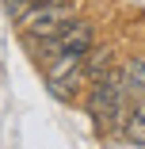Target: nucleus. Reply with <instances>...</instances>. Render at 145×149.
I'll use <instances>...</instances> for the list:
<instances>
[{"mask_svg":"<svg viewBox=\"0 0 145 149\" xmlns=\"http://www.w3.org/2000/svg\"><path fill=\"white\" fill-rule=\"evenodd\" d=\"M88 115L99 134H114L126 123V92H122V69H111L103 80L92 84L88 92Z\"/></svg>","mask_w":145,"mask_h":149,"instance_id":"nucleus-1","label":"nucleus"},{"mask_svg":"<svg viewBox=\"0 0 145 149\" xmlns=\"http://www.w3.org/2000/svg\"><path fill=\"white\" fill-rule=\"evenodd\" d=\"M73 19H76V0H42V4H35L31 12L19 19L23 42H42V38L57 35Z\"/></svg>","mask_w":145,"mask_h":149,"instance_id":"nucleus-2","label":"nucleus"},{"mask_svg":"<svg viewBox=\"0 0 145 149\" xmlns=\"http://www.w3.org/2000/svg\"><path fill=\"white\" fill-rule=\"evenodd\" d=\"M27 46L38 50L42 57L73 54V50H92V46H96V31H92L88 19H73V23H65L57 35H50V38H42V42H27Z\"/></svg>","mask_w":145,"mask_h":149,"instance_id":"nucleus-3","label":"nucleus"},{"mask_svg":"<svg viewBox=\"0 0 145 149\" xmlns=\"http://www.w3.org/2000/svg\"><path fill=\"white\" fill-rule=\"evenodd\" d=\"M122 92H126V115L145 100V57H130L122 65Z\"/></svg>","mask_w":145,"mask_h":149,"instance_id":"nucleus-4","label":"nucleus"},{"mask_svg":"<svg viewBox=\"0 0 145 149\" xmlns=\"http://www.w3.org/2000/svg\"><path fill=\"white\" fill-rule=\"evenodd\" d=\"M111 69H114V50H111V46H92L88 57H84V84L92 88V84L103 80Z\"/></svg>","mask_w":145,"mask_h":149,"instance_id":"nucleus-5","label":"nucleus"},{"mask_svg":"<svg viewBox=\"0 0 145 149\" xmlns=\"http://www.w3.org/2000/svg\"><path fill=\"white\" fill-rule=\"evenodd\" d=\"M122 138L130 145H145V100L126 115V123H122Z\"/></svg>","mask_w":145,"mask_h":149,"instance_id":"nucleus-6","label":"nucleus"},{"mask_svg":"<svg viewBox=\"0 0 145 149\" xmlns=\"http://www.w3.org/2000/svg\"><path fill=\"white\" fill-rule=\"evenodd\" d=\"M31 8H35V0H4V12H8L12 19H23Z\"/></svg>","mask_w":145,"mask_h":149,"instance_id":"nucleus-7","label":"nucleus"}]
</instances>
